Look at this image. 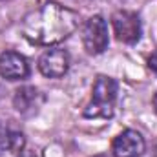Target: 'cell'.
Returning a JSON list of instances; mask_svg holds the SVG:
<instances>
[{"mask_svg":"<svg viewBox=\"0 0 157 157\" xmlns=\"http://www.w3.org/2000/svg\"><path fill=\"white\" fill-rule=\"evenodd\" d=\"M44 104V95L40 93L35 86H22L15 91L13 106L15 110L24 117H33L40 112Z\"/></svg>","mask_w":157,"mask_h":157,"instance_id":"obj_7","label":"cell"},{"mask_svg":"<svg viewBox=\"0 0 157 157\" xmlns=\"http://www.w3.org/2000/svg\"><path fill=\"white\" fill-rule=\"evenodd\" d=\"M6 132H7V130H4V126H2V122H0V150L6 146Z\"/></svg>","mask_w":157,"mask_h":157,"instance_id":"obj_11","label":"cell"},{"mask_svg":"<svg viewBox=\"0 0 157 157\" xmlns=\"http://www.w3.org/2000/svg\"><path fill=\"white\" fill-rule=\"evenodd\" d=\"M93 157H108V155H102V154H101V155H93Z\"/></svg>","mask_w":157,"mask_h":157,"instance_id":"obj_15","label":"cell"},{"mask_svg":"<svg viewBox=\"0 0 157 157\" xmlns=\"http://www.w3.org/2000/svg\"><path fill=\"white\" fill-rule=\"evenodd\" d=\"M0 75L7 80H22L29 75V64L24 55L6 49L0 53Z\"/></svg>","mask_w":157,"mask_h":157,"instance_id":"obj_8","label":"cell"},{"mask_svg":"<svg viewBox=\"0 0 157 157\" xmlns=\"http://www.w3.org/2000/svg\"><path fill=\"white\" fill-rule=\"evenodd\" d=\"M113 33L124 44H135L141 39V20L133 11H115L112 15Z\"/></svg>","mask_w":157,"mask_h":157,"instance_id":"obj_4","label":"cell"},{"mask_svg":"<svg viewBox=\"0 0 157 157\" xmlns=\"http://www.w3.org/2000/svg\"><path fill=\"white\" fill-rule=\"evenodd\" d=\"M154 157H157V141L154 143Z\"/></svg>","mask_w":157,"mask_h":157,"instance_id":"obj_14","label":"cell"},{"mask_svg":"<svg viewBox=\"0 0 157 157\" xmlns=\"http://www.w3.org/2000/svg\"><path fill=\"white\" fill-rule=\"evenodd\" d=\"M146 143L143 135L135 130H124L121 132L112 143L113 157H139L144 154Z\"/></svg>","mask_w":157,"mask_h":157,"instance_id":"obj_6","label":"cell"},{"mask_svg":"<svg viewBox=\"0 0 157 157\" xmlns=\"http://www.w3.org/2000/svg\"><path fill=\"white\" fill-rule=\"evenodd\" d=\"M39 70L44 77L60 78L70 70V53L60 48L46 49L39 59Z\"/></svg>","mask_w":157,"mask_h":157,"instance_id":"obj_5","label":"cell"},{"mask_svg":"<svg viewBox=\"0 0 157 157\" xmlns=\"http://www.w3.org/2000/svg\"><path fill=\"white\" fill-rule=\"evenodd\" d=\"M154 110H155V113H157V93H155V97H154Z\"/></svg>","mask_w":157,"mask_h":157,"instance_id":"obj_13","label":"cell"},{"mask_svg":"<svg viewBox=\"0 0 157 157\" xmlns=\"http://www.w3.org/2000/svg\"><path fill=\"white\" fill-rule=\"evenodd\" d=\"M148 68H150L154 73H157V51L150 55V59H148Z\"/></svg>","mask_w":157,"mask_h":157,"instance_id":"obj_10","label":"cell"},{"mask_svg":"<svg viewBox=\"0 0 157 157\" xmlns=\"http://www.w3.org/2000/svg\"><path fill=\"white\" fill-rule=\"evenodd\" d=\"M18 157H40L35 150H22V154H18Z\"/></svg>","mask_w":157,"mask_h":157,"instance_id":"obj_12","label":"cell"},{"mask_svg":"<svg viewBox=\"0 0 157 157\" xmlns=\"http://www.w3.org/2000/svg\"><path fill=\"white\" fill-rule=\"evenodd\" d=\"M78 28V13L57 2H48L26 15L24 37L37 46H55L70 39Z\"/></svg>","mask_w":157,"mask_h":157,"instance_id":"obj_1","label":"cell"},{"mask_svg":"<svg viewBox=\"0 0 157 157\" xmlns=\"http://www.w3.org/2000/svg\"><path fill=\"white\" fill-rule=\"evenodd\" d=\"M117 82L112 77L99 75L93 90H91V101L84 108V117L88 119H110L115 112V101H117Z\"/></svg>","mask_w":157,"mask_h":157,"instance_id":"obj_2","label":"cell"},{"mask_svg":"<svg viewBox=\"0 0 157 157\" xmlns=\"http://www.w3.org/2000/svg\"><path fill=\"white\" fill-rule=\"evenodd\" d=\"M26 146V139H24V133L20 130H7L6 132V146L9 152L13 154H20Z\"/></svg>","mask_w":157,"mask_h":157,"instance_id":"obj_9","label":"cell"},{"mask_svg":"<svg viewBox=\"0 0 157 157\" xmlns=\"http://www.w3.org/2000/svg\"><path fill=\"white\" fill-rule=\"evenodd\" d=\"M82 44L90 55H101L108 48V24L101 15H93L82 28Z\"/></svg>","mask_w":157,"mask_h":157,"instance_id":"obj_3","label":"cell"}]
</instances>
